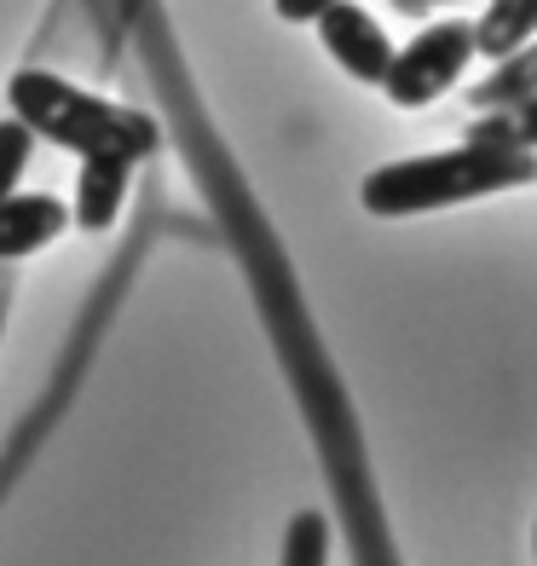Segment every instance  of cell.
Segmentation results:
<instances>
[{
    "instance_id": "obj_6",
    "label": "cell",
    "mask_w": 537,
    "mask_h": 566,
    "mask_svg": "<svg viewBox=\"0 0 537 566\" xmlns=\"http://www.w3.org/2000/svg\"><path fill=\"white\" fill-rule=\"evenodd\" d=\"M127 186H134V163L82 157V174H75V197H70V226H82V231H110V226L122 220Z\"/></svg>"
},
{
    "instance_id": "obj_3",
    "label": "cell",
    "mask_w": 537,
    "mask_h": 566,
    "mask_svg": "<svg viewBox=\"0 0 537 566\" xmlns=\"http://www.w3.org/2000/svg\"><path fill=\"white\" fill-rule=\"evenodd\" d=\"M474 64V30L463 18H440L417 30L404 46H393V64L381 75V93L399 111H422L433 98H445Z\"/></svg>"
},
{
    "instance_id": "obj_9",
    "label": "cell",
    "mask_w": 537,
    "mask_h": 566,
    "mask_svg": "<svg viewBox=\"0 0 537 566\" xmlns=\"http://www.w3.org/2000/svg\"><path fill=\"white\" fill-rule=\"evenodd\" d=\"M468 139L503 145V150H537V93L520 98V105H503V111H480Z\"/></svg>"
},
{
    "instance_id": "obj_4",
    "label": "cell",
    "mask_w": 537,
    "mask_h": 566,
    "mask_svg": "<svg viewBox=\"0 0 537 566\" xmlns=\"http://www.w3.org/2000/svg\"><path fill=\"white\" fill-rule=\"evenodd\" d=\"M313 30H318V46L336 59V70H347L352 82H365V87H381V75L393 64V35L381 30V18L370 7L336 0L329 12H318Z\"/></svg>"
},
{
    "instance_id": "obj_1",
    "label": "cell",
    "mask_w": 537,
    "mask_h": 566,
    "mask_svg": "<svg viewBox=\"0 0 537 566\" xmlns=\"http://www.w3.org/2000/svg\"><path fill=\"white\" fill-rule=\"evenodd\" d=\"M7 111L23 122L35 139L70 150V157H116V163H145L162 145V127L145 111H127L105 93H87L82 82H70L59 70H18L7 82Z\"/></svg>"
},
{
    "instance_id": "obj_2",
    "label": "cell",
    "mask_w": 537,
    "mask_h": 566,
    "mask_svg": "<svg viewBox=\"0 0 537 566\" xmlns=\"http://www.w3.org/2000/svg\"><path fill=\"white\" fill-rule=\"evenodd\" d=\"M537 179V150H503V145H445L428 157H399L365 174L358 202L376 220H404V214H428V209H456L474 197H497Z\"/></svg>"
},
{
    "instance_id": "obj_5",
    "label": "cell",
    "mask_w": 537,
    "mask_h": 566,
    "mask_svg": "<svg viewBox=\"0 0 537 566\" xmlns=\"http://www.w3.org/2000/svg\"><path fill=\"white\" fill-rule=\"evenodd\" d=\"M70 231V202L46 191H12L0 197V261H23L41 254L46 243H59Z\"/></svg>"
},
{
    "instance_id": "obj_14",
    "label": "cell",
    "mask_w": 537,
    "mask_h": 566,
    "mask_svg": "<svg viewBox=\"0 0 537 566\" xmlns=\"http://www.w3.org/2000/svg\"><path fill=\"white\" fill-rule=\"evenodd\" d=\"M531 560H537V526H531Z\"/></svg>"
},
{
    "instance_id": "obj_7",
    "label": "cell",
    "mask_w": 537,
    "mask_h": 566,
    "mask_svg": "<svg viewBox=\"0 0 537 566\" xmlns=\"http://www.w3.org/2000/svg\"><path fill=\"white\" fill-rule=\"evenodd\" d=\"M474 30V59H508L526 41H537V0H485V12L468 23Z\"/></svg>"
},
{
    "instance_id": "obj_13",
    "label": "cell",
    "mask_w": 537,
    "mask_h": 566,
    "mask_svg": "<svg viewBox=\"0 0 537 566\" xmlns=\"http://www.w3.org/2000/svg\"><path fill=\"white\" fill-rule=\"evenodd\" d=\"M399 12H428V7H463V0H393Z\"/></svg>"
},
{
    "instance_id": "obj_10",
    "label": "cell",
    "mask_w": 537,
    "mask_h": 566,
    "mask_svg": "<svg viewBox=\"0 0 537 566\" xmlns=\"http://www.w3.org/2000/svg\"><path fill=\"white\" fill-rule=\"evenodd\" d=\"M329 560V526L324 514H295L284 532V560L277 566H324Z\"/></svg>"
},
{
    "instance_id": "obj_8",
    "label": "cell",
    "mask_w": 537,
    "mask_h": 566,
    "mask_svg": "<svg viewBox=\"0 0 537 566\" xmlns=\"http://www.w3.org/2000/svg\"><path fill=\"white\" fill-rule=\"evenodd\" d=\"M531 93H537V41H526L520 53L497 59V70L474 87L468 105L474 111H503V105H520V98H531Z\"/></svg>"
},
{
    "instance_id": "obj_12",
    "label": "cell",
    "mask_w": 537,
    "mask_h": 566,
    "mask_svg": "<svg viewBox=\"0 0 537 566\" xmlns=\"http://www.w3.org/2000/svg\"><path fill=\"white\" fill-rule=\"evenodd\" d=\"M336 0H272V12L284 23H318V12H329Z\"/></svg>"
},
{
    "instance_id": "obj_11",
    "label": "cell",
    "mask_w": 537,
    "mask_h": 566,
    "mask_svg": "<svg viewBox=\"0 0 537 566\" xmlns=\"http://www.w3.org/2000/svg\"><path fill=\"white\" fill-rule=\"evenodd\" d=\"M30 157H35V134L23 122L0 116V197L18 191V179H23V168H30Z\"/></svg>"
}]
</instances>
